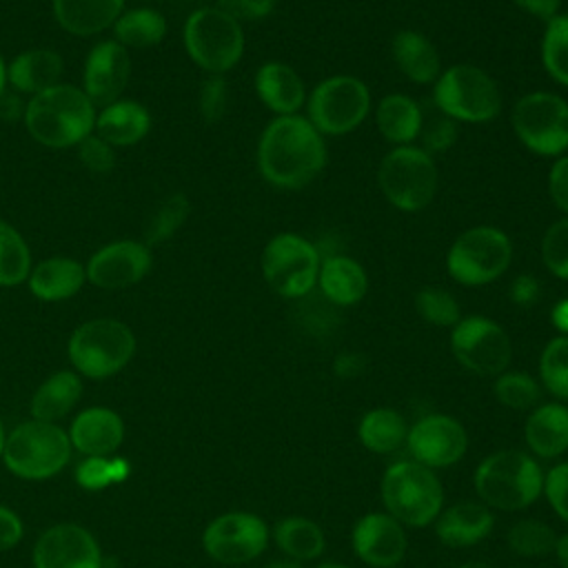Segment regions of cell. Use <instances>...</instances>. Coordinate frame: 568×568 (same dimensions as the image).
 Returning <instances> with one entry per match:
<instances>
[{
  "label": "cell",
  "instance_id": "obj_1",
  "mask_svg": "<svg viewBox=\"0 0 568 568\" xmlns=\"http://www.w3.org/2000/svg\"><path fill=\"white\" fill-rule=\"evenodd\" d=\"M326 164L324 135L306 115H275L257 142V169L277 189H304Z\"/></svg>",
  "mask_w": 568,
  "mask_h": 568
},
{
  "label": "cell",
  "instance_id": "obj_2",
  "mask_svg": "<svg viewBox=\"0 0 568 568\" xmlns=\"http://www.w3.org/2000/svg\"><path fill=\"white\" fill-rule=\"evenodd\" d=\"M22 120L29 135L42 146L69 149L95 129V106L82 89L60 82L31 95Z\"/></svg>",
  "mask_w": 568,
  "mask_h": 568
},
{
  "label": "cell",
  "instance_id": "obj_3",
  "mask_svg": "<svg viewBox=\"0 0 568 568\" xmlns=\"http://www.w3.org/2000/svg\"><path fill=\"white\" fill-rule=\"evenodd\" d=\"M544 488L539 464L521 450H499L479 462L475 490L479 499L497 510H524L537 501Z\"/></svg>",
  "mask_w": 568,
  "mask_h": 568
},
{
  "label": "cell",
  "instance_id": "obj_4",
  "mask_svg": "<svg viewBox=\"0 0 568 568\" xmlns=\"http://www.w3.org/2000/svg\"><path fill=\"white\" fill-rule=\"evenodd\" d=\"M71 439L53 422L27 419L7 433L2 462L20 479L42 481L58 475L71 459Z\"/></svg>",
  "mask_w": 568,
  "mask_h": 568
},
{
  "label": "cell",
  "instance_id": "obj_5",
  "mask_svg": "<svg viewBox=\"0 0 568 568\" xmlns=\"http://www.w3.org/2000/svg\"><path fill=\"white\" fill-rule=\"evenodd\" d=\"M433 104L457 124H484L499 115L501 91L488 71L459 62L444 69L433 82Z\"/></svg>",
  "mask_w": 568,
  "mask_h": 568
},
{
  "label": "cell",
  "instance_id": "obj_6",
  "mask_svg": "<svg viewBox=\"0 0 568 568\" xmlns=\"http://www.w3.org/2000/svg\"><path fill=\"white\" fill-rule=\"evenodd\" d=\"M382 501L399 524L424 528L442 513L444 488L430 468L415 459H404L384 470Z\"/></svg>",
  "mask_w": 568,
  "mask_h": 568
},
{
  "label": "cell",
  "instance_id": "obj_7",
  "mask_svg": "<svg viewBox=\"0 0 568 568\" xmlns=\"http://www.w3.org/2000/svg\"><path fill=\"white\" fill-rule=\"evenodd\" d=\"M67 353L80 375L89 379H106L131 362L135 353V335L120 320H89L71 333Z\"/></svg>",
  "mask_w": 568,
  "mask_h": 568
},
{
  "label": "cell",
  "instance_id": "obj_8",
  "mask_svg": "<svg viewBox=\"0 0 568 568\" xmlns=\"http://www.w3.org/2000/svg\"><path fill=\"white\" fill-rule=\"evenodd\" d=\"M437 166L417 144L393 146L379 162L377 184L384 197L404 213L426 209L437 195Z\"/></svg>",
  "mask_w": 568,
  "mask_h": 568
},
{
  "label": "cell",
  "instance_id": "obj_9",
  "mask_svg": "<svg viewBox=\"0 0 568 568\" xmlns=\"http://www.w3.org/2000/svg\"><path fill=\"white\" fill-rule=\"evenodd\" d=\"M510 262V237L488 224L470 226L459 233L446 253V271L462 286H486L499 280Z\"/></svg>",
  "mask_w": 568,
  "mask_h": 568
},
{
  "label": "cell",
  "instance_id": "obj_10",
  "mask_svg": "<svg viewBox=\"0 0 568 568\" xmlns=\"http://www.w3.org/2000/svg\"><path fill=\"white\" fill-rule=\"evenodd\" d=\"M184 49L206 73L224 75L244 55L240 20L220 7H202L184 22Z\"/></svg>",
  "mask_w": 568,
  "mask_h": 568
},
{
  "label": "cell",
  "instance_id": "obj_11",
  "mask_svg": "<svg viewBox=\"0 0 568 568\" xmlns=\"http://www.w3.org/2000/svg\"><path fill=\"white\" fill-rule=\"evenodd\" d=\"M371 113V89L357 75L324 78L306 95V120L326 138L355 131Z\"/></svg>",
  "mask_w": 568,
  "mask_h": 568
},
{
  "label": "cell",
  "instance_id": "obj_12",
  "mask_svg": "<svg viewBox=\"0 0 568 568\" xmlns=\"http://www.w3.org/2000/svg\"><path fill=\"white\" fill-rule=\"evenodd\" d=\"M322 255L317 246L297 233L273 235L260 257L266 284L286 300H300L315 291Z\"/></svg>",
  "mask_w": 568,
  "mask_h": 568
},
{
  "label": "cell",
  "instance_id": "obj_13",
  "mask_svg": "<svg viewBox=\"0 0 568 568\" xmlns=\"http://www.w3.org/2000/svg\"><path fill=\"white\" fill-rule=\"evenodd\" d=\"M510 124L517 140L544 158H559L568 151V102L550 91H530L521 95Z\"/></svg>",
  "mask_w": 568,
  "mask_h": 568
},
{
  "label": "cell",
  "instance_id": "obj_14",
  "mask_svg": "<svg viewBox=\"0 0 568 568\" xmlns=\"http://www.w3.org/2000/svg\"><path fill=\"white\" fill-rule=\"evenodd\" d=\"M450 351L455 359L479 377L501 375L513 357L508 333L490 317H462L450 331Z\"/></svg>",
  "mask_w": 568,
  "mask_h": 568
},
{
  "label": "cell",
  "instance_id": "obj_15",
  "mask_svg": "<svg viewBox=\"0 0 568 568\" xmlns=\"http://www.w3.org/2000/svg\"><path fill=\"white\" fill-rule=\"evenodd\" d=\"M206 555L226 566H240L257 559L268 546V526L262 517L246 510L217 515L202 532Z\"/></svg>",
  "mask_w": 568,
  "mask_h": 568
},
{
  "label": "cell",
  "instance_id": "obj_16",
  "mask_svg": "<svg viewBox=\"0 0 568 568\" xmlns=\"http://www.w3.org/2000/svg\"><path fill=\"white\" fill-rule=\"evenodd\" d=\"M406 446L415 462L426 468H446L457 464L468 448V435L462 422L450 415L433 413L417 419L406 435Z\"/></svg>",
  "mask_w": 568,
  "mask_h": 568
},
{
  "label": "cell",
  "instance_id": "obj_17",
  "mask_svg": "<svg viewBox=\"0 0 568 568\" xmlns=\"http://www.w3.org/2000/svg\"><path fill=\"white\" fill-rule=\"evenodd\" d=\"M33 568H102V552L84 526L62 521L38 537Z\"/></svg>",
  "mask_w": 568,
  "mask_h": 568
},
{
  "label": "cell",
  "instance_id": "obj_18",
  "mask_svg": "<svg viewBox=\"0 0 568 568\" xmlns=\"http://www.w3.org/2000/svg\"><path fill=\"white\" fill-rule=\"evenodd\" d=\"M153 264L151 248L144 242L135 240H118L102 248H98L84 271L87 280L98 288L118 291L140 282Z\"/></svg>",
  "mask_w": 568,
  "mask_h": 568
},
{
  "label": "cell",
  "instance_id": "obj_19",
  "mask_svg": "<svg viewBox=\"0 0 568 568\" xmlns=\"http://www.w3.org/2000/svg\"><path fill=\"white\" fill-rule=\"evenodd\" d=\"M131 75V58L118 40L98 42L84 58L82 91L95 104L120 100Z\"/></svg>",
  "mask_w": 568,
  "mask_h": 568
},
{
  "label": "cell",
  "instance_id": "obj_20",
  "mask_svg": "<svg viewBox=\"0 0 568 568\" xmlns=\"http://www.w3.org/2000/svg\"><path fill=\"white\" fill-rule=\"evenodd\" d=\"M408 548L402 524L388 513H368L353 528V550L371 568L397 566Z\"/></svg>",
  "mask_w": 568,
  "mask_h": 568
},
{
  "label": "cell",
  "instance_id": "obj_21",
  "mask_svg": "<svg viewBox=\"0 0 568 568\" xmlns=\"http://www.w3.org/2000/svg\"><path fill=\"white\" fill-rule=\"evenodd\" d=\"M69 439L84 457H111L124 439V422L106 406H91L75 415Z\"/></svg>",
  "mask_w": 568,
  "mask_h": 568
},
{
  "label": "cell",
  "instance_id": "obj_22",
  "mask_svg": "<svg viewBox=\"0 0 568 568\" xmlns=\"http://www.w3.org/2000/svg\"><path fill=\"white\" fill-rule=\"evenodd\" d=\"M257 98L275 115H295L306 104V87L300 73L280 60H268L255 71Z\"/></svg>",
  "mask_w": 568,
  "mask_h": 568
},
{
  "label": "cell",
  "instance_id": "obj_23",
  "mask_svg": "<svg viewBox=\"0 0 568 568\" xmlns=\"http://www.w3.org/2000/svg\"><path fill=\"white\" fill-rule=\"evenodd\" d=\"M495 517L486 504L459 501L446 508L435 519L437 539L448 548L475 546L490 535Z\"/></svg>",
  "mask_w": 568,
  "mask_h": 568
},
{
  "label": "cell",
  "instance_id": "obj_24",
  "mask_svg": "<svg viewBox=\"0 0 568 568\" xmlns=\"http://www.w3.org/2000/svg\"><path fill=\"white\" fill-rule=\"evenodd\" d=\"M315 288H320V293L337 308L353 306L364 300L368 291V275L355 257L335 253L322 257Z\"/></svg>",
  "mask_w": 568,
  "mask_h": 568
},
{
  "label": "cell",
  "instance_id": "obj_25",
  "mask_svg": "<svg viewBox=\"0 0 568 568\" xmlns=\"http://www.w3.org/2000/svg\"><path fill=\"white\" fill-rule=\"evenodd\" d=\"M64 60L53 49H29L18 53L7 67V84L18 93L38 95L60 84Z\"/></svg>",
  "mask_w": 568,
  "mask_h": 568
},
{
  "label": "cell",
  "instance_id": "obj_26",
  "mask_svg": "<svg viewBox=\"0 0 568 568\" xmlns=\"http://www.w3.org/2000/svg\"><path fill=\"white\" fill-rule=\"evenodd\" d=\"M390 55L402 75L415 84H430L442 73L435 44L415 29H402L390 40Z\"/></svg>",
  "mask_w": 568,
  "mask_h": 568
},
{
  "label": "cell",
  "instance_id": "obj_27",
  "mask_svg": "<svg viewBox=\"0 0 568 568\" xmlns=\"http://www.w3.org/2000/svg\"><path fill=\"white\" fill-rule=\"evenodd\" d=\"M87 282V271L78 260L55 255L31 266L29 291L42 302H62L73 297Z\"/></svg>",
  "mask_w": 568,
  "mask_h": 568
},
{
  "label": "cell",
  "instance_id": "obj_28",
  "mask_svg": "<svg viewBox=\"0 0 568 568\" xmlns=\"http://www.w3.org/2000/svg\"><path fill=\"white\" fill-rule=\"evenodd\" d=\"M528 448L541 457L552 459L568 450V406L559 402L535 406L524 426Z\"/></svg>",
  "mask_w": 568,
  "mask_h": 568
},
{
  "label": "cell",
  "instance_id": "obj_29",
  "mask_svg": "<svg viewBox=\"0 0 568 568\" xmlns=\"http://www.w3.org/2000/svg\"><path fill=\"white\" fill-rule=\"evenodd\" d=\"M151 129V113L135 100H115L95 113V131L111 146H131Z\"/></svg>",
  "mask_w": 568,
  "mask_h": 568
},
{
  "label": "cell",
  "instance_id": "obj_30",
  "mask_svg": "<svg viewBox=\"0 0 568 568\" xmlns=\"http://www.w3.org/2000/svg\"><path fill=\"white\" fill-rule=\"evenodd\" d=\"M375 124L384 140L395 146H406L419 138L424 111L410 95L388 93L375 106Z\"/></svg>",
  "mask_w": 568,
  "mask_h": 568
},
{
  "label": "cell",
  "instance_id": "obj_31",
  "mask_svg": "<svg viewBox=\"0 0 568 568\" xmlns=\"http://www.w3.org/2000/svg\"><path fill=\"white\" fill-rule=\"evenodd\" d=\"M58 24L73 36H93L113 27L124 0H51Z\"/></svg>",
  "mask_w": 568,
  "mask_h": 568
},
{
  "label": "cell",
  "instance_id": "obj_32",
  "mask_svg": "<svg viewBox=\"0 0 568 568\" xmlns=\"http://www.w3.org/2000/svg\"><path fill=\"white\" fill-rule=\"evenodd\" d=\"M82 397V379L73 371L49 375L31 397V417L40 422H58L71 413Z\"/></svg>",
  "mask_w": 568,
  "mask_h": 568
},
{
  "label": "cell",
  "instance_id": "obj_33",
  "mask_svg": "<svg viewBox=\"0 0 568 568\" xmlns=\"http://www.w3.org/2000/svg\"><path fill=\"white\" fill-rule=\"evenodd\" d=\"M406 419L393 408H371L364 413L357 426L359 444L377 455L395 453L402 444H406Z\"/></svg>",
  "mask_w": 568,
  "mask_h": 568
},
{
  "label": "cell",
  "instance_id": "obj_34",
  "mask_svg": "<svg viewBox=\"0 0 568 568\" xmlns=\"http://www.w3.org/2000/svg\"><path fill=\"white\" fill-rule=\"evenodd\" d=\"M273 537H275L277 548L288 559H295L300 564L317 559L326 546L324 530L315 521H311L306 517H297V515L284 517L282 521H277Z\"/></svg>",
  "mask_w": 568,
  "mask_h": 568
},
{
  "label": "cell",
  "instance_id": "obj_35",
  "mask_svg": "<svg viewBox=\"0 0 568 568\" xmlns=\"http://www.w3.org/2000/svg\"><path fill=\"white\" fill-rule=\"evenodd\" d=\"M113 33L122 47H133V49H146L158 44L166 36V20L160 11L142 7V9H131L118 16L113 22Z\"/></svg>",
  "mask_w": 568,
  "mask_h": 568
},
{
  "label": "cell",
  "instance_id": "obj_36",
  "mask_svg": "<svg viewBox=\"0 0 568 568\" xmlns=\"http://www.w3.org/2000/svg\"><path fill=\"white\" fill-rule=\"evenodd\" d=\"M31 273V251L9 222L0 220V286H18Z\"/></svg>",
  "mask_w": 568,
  "mask_h": 568
},
{
  "label": "cell",
  "instance_id": "obj_37",
  "mask_svg": "<svg viewBox=\"0 0 568 568\" xmlns=\"http://www.w3.org/2000/svg\"><path fill=\"white\" fill-rule=\"evenodd\" d=\"M541 62L555 82L568 87V13H559L546 22L541 36Z\"/></svg>",
  "mask_w": 568,
  "mask_h": 568
},
{
  "label": "cell",
  "instance_id": "obj_38",
  "mask_svg": "<svg viewBox=\"0 0 568 568\" xmlns=\"http://www.w3.org/2000/svg\"><path fill=\"white\" fill-rule=\"evenodd\" d=\"M544 388L557 399H568V335L552 337L539 355Z\"/></svg>",
  "mask_w": 568,
  "mask_h": 568
},
{
  "label": "cell",
  "instance_id": "obj_39",
  "mask_svg": "<svg viewBox=\"0 0 568 568\" xmlns=\"http://www.w3.org/2000/svg\"><path fill=\"white\" fill-rule=\"evenodd\" d=\"M493 390L497 402L513 410L535 408L541 397L539 382L521 371H504L501 375H497Z\"/></svg>",
  "mask_w": 568,
  "mask_h": 568
},
{
  "label": "cell",
  "instance_id": "obj_40",
  "mask_svg": "<svg viewBox=\"0 0 568 568\" xmlns=\"http://www.w3.org/2000/svg\"><path fill=\"white\" fill-rule=\"evenodd\" d=\"M557 535L539 519H521L508 530V546L519 557H546L555 552Z\"/></svg>",
  "mask_w": 568,
  "mask_h": 568
},
{
  "label": "cell",
  "instance_id": "obj_41",
  "mask_svg": "<svg viewBox=\"0 0 568 568\" xmlns=\"http://www.w3.org/2000/svg\"><path fill=\"white\" fill-rule=\"evenodd\" d=\"M191 213V202L184 193H173L171 197H166L160 209L153 213L149 226H146V246L153 244H162L166 240H171L182 224L186 222Z\"/></svg>",
  "mask_w": 568,
  "mask_h": 568
},
{
  "label": "cell",
  "instance_id": "obj_42",
  "mask_svg": "<svg viewBox=\"0 0 568 568\" xmlns=\"http://www.w3.org/2000/svg\"><path fill=\"white\" fill-rule=\"evenodd\" d=\"M417 313L433 326H455L462 320L459 302L442 286H424L415 295Z\"/></svg>",
  "mask_w": 568,
  "mask_h": 568
},
{
  "label": "cell",
  "instance_id": "obj_43",
  "mask_svg": "<svg viewBox=\"0 0 568 568\" xmlns=\"http://www.w3.org/2000/svg\"><path fill=\"white\" fill-rule=\"evenodd\" d=\"M293 302H297V322L306 333L320 337L337 326V306L331 304L322 293L315 297L311 291L308 295Z\"/></svg>",
  "mask_w": 568,
  "mask_h": 568
},
{
  "label": "cell",
  "instance_id": "obj_44",
  "mask_svg": "<svg viewBox=\"0 0 568 568\" xmlns=\"http://www.w3.org/2000/svg\"><path fill=\"white\" fill-rule=\"evenodd\" d=\"M129 475L126 459H113V457H87L75 468V479L87 490H98L109 484L122 481Z\"/></svg>",
  "mask_w": 568,
  "mask_h": 568
},
{
  "label": "cell",
  "instance_id": "obj_45",
  "mask_svg": "<svg viewBox=\"0 0 568 568\" xmlns=\"http://www.w3.org/2000/svg\"><path fill=\"white\" fill-rule=\"evenodd\" d=\"M539 251L546 268L555 277L568 280V217H561L546 229Z\"/></svg>",
  "mask_w": 568,
  "mask_h": 568
},
{
  "label": "cell",
  "instance_id": "obj_46",
  "mask_svg": "<svg viewBox=\"0 0 568 568\" xmlns=\"http://www.w3.org/2000/svg\"><path fill=\"white\" fill-rule=\"evenodd\" d=\"M457 133H459L457 122L437 111V115L424 118L422 133H419V140H422L419 146L430 155L433 153H444L455 144Z\"/></svg>",
  "mask_w": 568,
  "mask_h": 568
},
{
  "label": "cell",
  "instance_id": "obj_47",
  "mask_svg": "<svg viewBox=\"0 0 568 568\" xmlns=\"http://www.w3.org/2000/svg\"><path fill=\"white\" fill-rule=\"evenodd\" d=\"M200 113L206 122H217L226 113L229 106V82L224 75L209 73V78L200 87Z\"/></svg>",
  "mask_w": 568,
  "mask_h": 568
},
{
  "label": "cell",
  "instance_id": "obj_48",
  "mask_svg": "<svg viewBox=\"0 0 568 568\" xmlns=\"http://www.w3.org/2000/svg\"><path fill=\"white\" fill-rule=\"evenodd\" d=\"M78 158L80 162L93 171V173H109L115 166V151L113 146L102 140L98 133L87 135L80 144H78Z\"/></svg>",
  "mask_w": 568,
  "mask_h": 568
},
{
  "label": "cell",
  "instance_id": "obj_49",
  "mask_svg": "<svg viewBox=\"0 0 568 568\" xmlns=\"http://www.w3.org/2000/svg\"><path fill=\"white\" fill-rule=\"evenodd\" d=\"M541 490H544L550 508L564 521H568V462H561V464L552 466L544 475V488Z\"/></svg>",
  "mask_w": 568,
  "mask_h": 568
},
{
  "label": "cell",
  "instance_id": "obj_50",
  "mask_svg": "<svg viewBox=\"0 0 568 568\" xmlns=\"http://www.w3.org/2000/svg\"><path fill=\"white\" fill-rule=\"evenodd\" d=\"M548 193L552 204L568 217V153L555 158L548 173Z\"/></svg>",
  "mask_w": 568,
  "mask_h": 568
},
{
  "label": "cell",
  "instance_id": "obj_51",
  "mask_svg": "<svg viewBox=\"0 0 568 568\" xmlns=\"http://www.w3.org/2000/svg\"><path fill=\"white\" fill-rule=\"evenodd\" d=\"M217 4L237 20H262L275 9V0H217Z\"/></svg>",
  "mask_w": 568,
  "mask_h": 568
},
{
  "label": "cell",
  "instance_id": "obj_52",
  "mask_svg": "<svg viewBox=\"0 0 568 568\" xmlns=\"http://www.w3.org/2000/svg\"><path fill=\"white\" fill-rule=\"evenodd\" d=\"M539 293H541L539 280L530 273H521L510 282V300L521 308L532 306L539 300Z\"/></svg>",
  "mask_w": 568,
  "mask_h": 568
},
{
  "label": "cell",
  "instance_id": "obj_53",
  "mask_svg": "<svg viewBox=\"0 0 568 568\" xmlns=\"http://www.w3.org/2000/svg\"><path fill=\"white\" fill-rule=\"evenodd\" d=\"M24 526L18 513L0 504V552L11 550L20 539H22Z\"/></svg>",
  "mask_w": 568,
  "mask_h": 568
},
{
  "label": "cell",
  "instance_id": "obj_54",
  "mask_svg": "<svg viewBox=\"0 0 568 568\" xmlns=\"http://www.w3.org/2000/svg\"><path fill=\"white\" fill-rule=\"evenodd\" d=\"M366 371V357L357 351H346V353H339L333 362V373L342 379H353V377H359L362 373Z\"/></svg>",
  "mask_w": 568,
  "mask_h": 568
},
{
  "label": "cell",
  "instance_id": "obj_55",
  "mask_svg": "<svg viewBox=\"0 0 568 568\" xmlns=\"http://www.w3.org/2000/svg\"><path fill=\"white\" fill-rule=\"evenodd\" d=\"M517 9H521L524 13L550 22L555 16H559L561 11V0H513Z\"/></svg>",
  "mask_w": 568,
  "mask_h": 568
},
{
  "label": "cell",
  "instance_id": "obj_56",
  "mask_svg": "<svg viewBox=\"0 0 568 568\" xmlns=\"http://www.w3.org/2000/svg\"><path fill=\"white\" fill-rule=\"evenodd\" d=\"M24 109L27 104L20 100L18 93L4 89L0 93V120H7V122H16L20 118H24Z\"/></svg>",
  "mask_w": 568,
  "mask_h": 568
},
{
  "label": "cell",
  "instance_id": "obj_57",
  "mask_svg": "<svg viewBox=\"0 0 568 568\" xmlns=\"http://www.w3.org/2000/svg\"><path fill=\"white\" fill-rule=\"evenodd\" d=\"M550 322L559 331V335H568V297L557 302L550 311Z\"/></svg>",
  "mask_w": 568,
  "mask_h": 568
},
{
  "label": "cell",
  "instance_id": "obj_58",
  "mask_svg": "<svg viewBox=\"0 0 568 568\" xmlns=\"http://www.w3.org/2000/svg\"><path fill=\"white\" fill-rule=\"evenodd\" d=\"M555 555L561 564V568H568V532L557 537V544H555Z\"/></svg>",
  "mask_w": 568,
  "mask_h": 568
},
{
  "label": "cell",
  "instance_id": "obj_59",
  "mask_svg": "<svg viewBox=\"0 0 568 568\" xmlns=\"http://www.w3.org/2000/svg\"><path fill=\"white\" fill-rule=\"evenodd\" d=\"M260 568H302V564L295 561V559H275V561H268Z\"/></svg>",
  "mask_w": 568,
  "mask_h": 568
},
{
  "label": "cell",
  "instance_id": "obj_60",
  "mask_svg": "<svg viewBox=\"0 0 568 568\" xmlns=\"http://www.w3.org/2000/svg\"><path fill=\"white\" fill-rule=\"evenodd\" d=\"M7 89V67H4V60L0 55V93Z\"/></svg>",
  "mask_w": 568,
  "mask_h": 568
},
{
  "label": "cell",
  "instance_id": "obj_61",
  "mask_svg": "<svg viewBox=\"0 0 568 568\" xmlns=\"http://www.w3.org/2000/svg\"><path fill=\"white\" fill-rule=\"evenodd\" d=\"M457 568H493L490 564H484V561H466V564H462V566H457Z\"/></svg>",
  "mask_w": 568,
  "mask_h": 568
},
{
  "label": "cell",
  "instance_id": "obj_62",
  "mask_svg": "<svg viewBox=\"0 0 568 568\" xmlns=\"http://www.w3.org/2000/svg\"><path fill=\"white\" fill-rule=\"evenodd\" d=\"M315 568H351V566H344V564H337V561H324V564H320Z\"/></svg>",
  "mask_w": 568,
  "mask_h": 568
},
{
  "label": "cell",
  "instance_id": "obj_63",
  "mask_svg": "<svg viewBox=\"0 0 568 568\" xmlns=\"http://www.w3.org/2000/svg\"><path fill=\"white\" fill-rule=\"evenodd\" d=\"M4 439H7V433H4V424L0 419V457H2V448H4Z\"/></svg>",
  "mask_w": 568,
  "mask_h": 568
}]
</instances>
